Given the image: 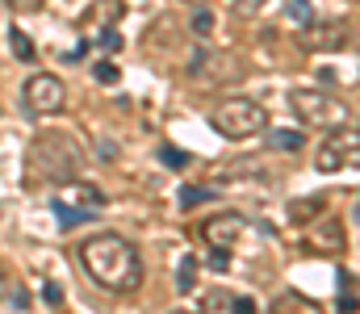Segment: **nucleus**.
I'll use <instances>...</instances> for the list:
<instances>
[{
  "instance_id": "f257e3e1",
  "label": "nucleus",
  "mask_w": 360,
  "mask_h": 314,
  "mask_svg": "<svg viewBox=\"0 0 360 314\" xmlns=\"http://www.w3.org/2000/svg\"><path fill=\"white\" fill-rule=\"evenodd\" d=\"M80 268L92 277V285H101L105 294H134L143 285V260L139 247L122 235H92L76 247Z\"/></svg>"
},
{
  "instance_id": "f03ea898",
  "label": "nucleus",
  "mask_w": 360,
  "mask_h": 314,
  "mask_svg": "<svg viewBox=\"0 0 360 314\" xmlns=\"http://www.w3.org/2000/svg\"><path fill=\"white\" fill-rule=\"evenodd\" d=\"M80 159H84V151H80V143H76L72 134L46 130V134H38V138L30 143V151H25V176H30V181L63 185V181L80 176Z\"/></svg>"
},
{
  "instance_id": "7ed1b4c3",
  "label": "nucleus",
  "mask_w": 360,
  "mask_h": 314,
  "mask_svg": "<svg viewBox=\"0 0 360 314\" xmlns=\"http://www.w3.org/2000/svg\"><path fill=\"white\" fill-rule=\"evenodd\" d=\"M205 122L222 134V138H256L269 130V109L260 101H248V97H231V101H218Z\"/></svg>"
},
{
  "instance_id": "20e7f679",
  "label": "nucleus",
  "mask_w": 360,
  "mask_h": 314,
  "mask_svg": "<svg viewBox=\"0 0 360 314\" xmlns=\"http://www.w3.org/2000/svg\"><path fill=\"white\" fill-rule=\"evenodd\" d=\"M105 206V193L89 185V181H80V176H72V181H63L59 185V193H55V214H59V226H76V222H92L96 214Z\"/></svg>"
},
{
  "instance_id": "39448f33",
  "label": "nucleus",
  "mask_w": 360,
  "mask_h": 314,
  "mask_svg": "<svg viewBox=\"0 0 360 314\" xmlns=\"http://www.w3.org/2000/svg\"><path fill=\"white\" fill-rule=\"evenodd\" d=\"M356 164H360V130L331 126V134L314 151V168L319 172H340V168H356Z\"/></svg>"
},
{
  "instance_id": "423d86ee",
  "label": "nucleus",
  "mask_w": 360,
  "mask_h": 314,
  "mask_svg": "<svg viewBox=\"0 0 360 314\" xmlns=\"http://www.w3.org/2000/svg\"><path fill=\"white\" fill-rule=\"evenodd\" d=\"M289 105L297 109V117L302 122H310V126H344L348 122V109L344 101H335L331 93H323V89H293L289 93Z\"/></svg>"
},
{
  "instance_id": "0eeeda50",
  "label": "nucleus",
  "mask_w": 360,
  "mask_h": 314,
  "mask_svg": "<svg viewBox=\"0 0 360 314\" xmlns=\"http://www.w3.org/2000/svg\"><path fill=\"white\" fill-rule=\"evenodd\" d=\"M21 101H25V113L34 117H51L68 105V89L59 76H30L25 89H21Z\"/></svg>"
},
{
  "instance_id": "6e6552de",
  "label": "nucleus",
  "mask_w": 360,
  "mask_h": 314,
  "mask_svg": "<svg viewBox=\"0 0 360 314\" xmlns=\"http://www.w3.org/2000/svg\"><path fill=\"white\" fill-rule=\"evenodd\" d=\"M302 46H306V51H323V55L344 51V46H348V25H344V21H314V25L302 34Z\"/></svg>"
},
{
  "instance_id": "1a4fd4ad",
  "label": "nucleus",
  "mask_w": 360,
  "mask_h": 314,
  "mask_svg": "<svg viewBox=\"0 0 360 314\" xmlns=\"http://www.w3.org/2000/svg\"><path fill=\"white\" fill-rule=\"evenodd\" d=\"M193 76L226 84V80H239V76H243V63H239L235 55H226V51H205V55L193 63Z\"/></svg>"
},
{
  "instance_id": "9d476101",
  "label": "nucleus",
  "mask_w": 360,
  "mask_h": 314,
  "mask_svg": "<svg viewBox=\"0 0 360 314\" xmlns=\"http://www.w3.org/2000/svg\"><path fill=\"white\" fill-rule=\"evenodd\" d=\"M243 230H248V222H243V214H214L205 226H201V235H205V243L210 247H235L239 239H243Z\"/></svg>"
},
{
  "instance_id": "9b49d317",
  "label": "nucleus",
  "mask_w": 360,
  "mask_h": 314,
  "mask_svg": "<svg viewBox=\"0 0 360 314\" xmlns=\"http://www.w3.org/2000/svg\"><path fill=\"white\" fill-rule=\"evenodd\" d=\"M310 243H314V251H323V256H335V251L344 247V226H340L335 218H327V222H319V226H314Z\"/></svg>"
},
{
  "instance_id": "f8f14e48",
  "label": "nucleus",
  "mask_w": 360,
  "mask_h": 314,
  "mask_svg": "<svg viewBox=\"0 0 360 314\" xmlns=\"http://www.w3.org/2000/svg\"><path fill=\"white\" fill-rule=\"evenodd\" d=\"M269 147H272V151L293 155V151H302V147H306V134H302V130H269Z\"/></svg>"
},
{
  "instance_id": "ddd939ff",
  "label": "nucleus",
  "mask_w": 360,
  "mask_h": 314,
  "mask_svg": "<svg viewBox=\"0 0 360 314\" xmlns=\"http://www.w3.org/2000/svg\"><path fill=\"white\" fill-rule=\"evenodd\" d=\"M176 289H180V294H193V289H197V256H180V264H176Z\"/></svg>"
},
{
  "instance_id": "4468645a",
  "label": "nucleus",
  "mask_w": 360,
  "mask_h": 314,
  "mask_svg": "<svg viewBox=\"0 0 360 314\" xmlns=\"http://www.w3.org/2000/svg\"><path fill=\"white\" fill-rule=\"evenodd\" d=\"M8 46H13V55H17L21 63H34V55H38V51H34V42H30L21 30H13V34H8Z\"/></svg>"
},
{
  "instance_id": "2eb2a0df",
  "label": "nucleus",
  "mask_w": 360,
  "mask_h": 314,
  "mask_svg": "<svg viewBox=\"0 0 360 314\" xmlns=\"http://www.w3.org/2000/svg\"><path fill=\"white\" fill-rule=\"evenodd\" d=\"M239 294H226V289H210L205 294V310H235Z\"/></svg>"
},
{
  "instance_id": "dca6fc26",
  "label": "nucleus",
  "mask_w": 360,
  "mask_h": 314,
  "mask_svg": "<svg viewBox=\"0 0 360 314\" xmlns=\"http://www.w3.org/2000/svg\"><path fill=\"white\" fill-rule=\"evenodd\" d=\"M201 202H214V189H197V185L180 189V206H201Z\"/></svg>"
},
{
  "instance_id": "f3484780",
  "label": "nucleus",
  "mask_w": 360,
  "mask_h": 314,
  "mask_svg": "<svg viewBox=\"0 0 360 314\" xmlns=\"http://www.w3.org/2000/svg\"><path fill=\"white\" fill-rule=\"evenodd\" d=\"M319 209H323V202H319V197H314V202H310V197H302V202H293L289 218H293V222H306V218H310V214H319Z\"/></svg>"
},
{
  "instance_id": "a211bd4d",
  "label": "nucleus",
  "mask_w": 360,
  "mask_h": 314,
  "mask_svg": "<svg viewBox=\"0 0 360 314\" xmlns=\"http://www.w3.org/2000/svg\"><path fill=\"white\" fill-rule=\"evenodd\" d=\"M92 76H96V84H105V89L122 80V72H117V63H96V67H92Z\"/></svg>"
},
{
  "instance_id": "6ab92c4d",
  "label": "nucleus",
  "mask_w": 360,
  "mask_h": 314,
  "mask_svg": "<svg viewBox=\"0 0 360 314\" xmlns=\"http://www.w3.org/2000/svg\"><path fill=\"white\" fill-rule=\"evenodd\" d=\"M210 30H214V13H210V8H197V13H193V34L205 38Z\"/></svg>"
},
{
  "instance_id": "aec40b11",
  "label": "nucleus",
  "mask_w": 360,
  "mask_h": 314,
  "mask_svg": "<svg viewBox=\"0 0 360 314\" xmlns=\"http://www.w3.org/2000/svg\"><path fill=\"white\" fill-rule=\"evenodd\" d=\"M160 159H164L168 168H184V164H188V155H184V151H176V147H164V151H160Z\"/></svg>"
},
{
  "instance_id": "412c9836",
  "label": "nucleus",
  "mask_w": 360,
  "mask_h": 314,
  "mask_svg": "<svg viewBox=\"0 0 360 314\" xmlns=\"http://www.w3.org/2000/svg\"><path fill=\"white\" fill-rule=\"evenodd\" d=\"M101 51H122V34L117 30H105L101 34Z\"/></svg>"
},
{
  "instance_id": "4be33fe9",
  "label": "nucleus",
  "mask_w": 360,
  "mask_h": 314,
  "mask_svg": "<svg viewBox=\"0 0 360 314\" xmlns=\"http://www.w3.org/2000/svg\"><path fill=\"white\" fill-rule=\"evenodd\" d=\"M293 21H310V8H306V0H289V8H285Z\"/></svg>"
},
{
  "instance_id": "5701e85b",
  "label": "nucleus",
  "mask_w": 360,
  "mask_h": 314,
  "mask_svg": "<svg viewBox=\"0 0 360 314\" xmlns=\"http://www.w3.org/2000/svg\"><path fill=\"white\" fill-rule=\"evenodd\" d=\"M42 302L59 306V302H63V289H59V285H42Z\"/></svg>"
},
{
  "instance_id": "b1692460",
  "label": "nucleus",
  "mask_w": 360,
  "mask_h": 314,
  "mask_svg": "<svg viewBox=\"0 0 360 314\" xmlns=\"http://www.w3.org/2000/svg\"><path fill=\"white\" fill-rule=\"evenodd\" d=\"M13 289H17V285H13V277H4V273H0V302H4V298H13Z\"/></svg>"
},
{
  "instance_id": "393cba45",
  "label": "nucleus",
  "mask_w": 360,
  "mask_h": 314,
  "mask_svg": "<svg viewBox=\"0 0 360 314\" xmlns=\"http://www.w3.org/2000/svg\"><path fill=\"white\" fill-rule=\"evenodd\" d=\"M13 4H17V8H21V13H34V8H38V4H42V0H13Z\"/></svg>"
},
{
  "instance_id": "a878e982",
  "label": "nucleus",
  "mask_w": 360,
  "mask_h": 314,
  "mask_svg": "<svg viewBox=\"0 0 360 314\" xmlns=\"http://www.w3.org/2000/svg\"><path fill=\"white\" fill-rule=\"evenodd\" d=\"M260 4L264 0H243V13H260Z\"/></svg>"
},
{
  "instance_id": "bb28decb",
  "label": "nucleus",
  "mask_w": 360,
  "mask_h": 314,
  "mask_svg": "<svg viewBox=\"0 0 360 314\" xmlns=\"http://www.w3.org/2000/svg\"><path fill=\"white\" fill-rule=\"evenodd\" d=\"M356 222H360V197H356Z\"/></svg>"
},
{
  "instance_id": "cd10ccee",
  "label": "nucleus",
  "mask_w": 360,
  "mask_h": 314,
  "mask_svg": "<svg viewBox=\"0 0 360 314\" xmlns=\"http://www.w3.org/2000/svg\"><path fill=\"white\" fill-rule=\"evenodd\" d=\"M356 46H360V42H356Z\"/></svg>"
}]
</instances>
